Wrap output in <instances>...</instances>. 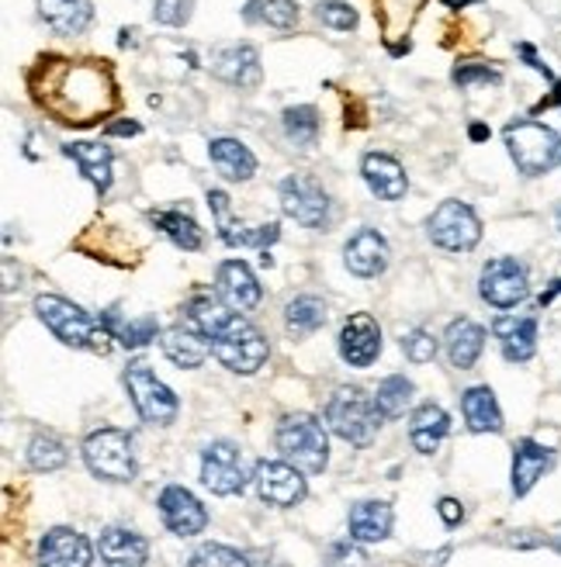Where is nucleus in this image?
Listing matches in <instances>:
<instances>
[{"label":"nucleus","instance_id":"nucleus-1","mask_svg":"<svg viewBox=\"0 0 561 567\" xmlns=\"http://www.w3.org/2000/svg\"><path fill=\"white\" fill-rule=\"evenodd\" d=\"M45 87L39 101L67 125H91L98 115L115 107V83L104 66H73L67 60H42Z\"/></svg>","mask_w":561,"mask_h":567},{"label":"nucleus","instance_id":"nucleus-2","mask_svg":"<svg viewBox=\"0 0 561 567\" xmlns=\"http://www.w3.org/2000/svg\"><path fill=\"white\" fill-rule=\"evenodd\" d=\"M35 311L39 319L49 326V332L55 339H63L67 347H76V350H91V353H108L111 350V339L115 332L108 329V322L88 316L80 305L60 298V295H42L35 298Z\"/></svg>","mask_w":561,"mask_h":567},{"label":"nucleus","instance_id":"nucleus-3","mask_svg":"<svg viewBox=\"0 0 561 567\" xmlns=\"http://www.w3.org/2000/svg\"><path fill=\"white\" fill-rule=\"evenodd\" d=\"M277 450H280V457L295 464L302 474H323V467L329 461V440H326L323 422L305 412L280 419Z\"/></svg>","mask_w":561,"mask_h":567},{"label":"nucleus","instance_id":"nucleus-4","mask_svg":"<svg viewBox=\"0 0 561 567\" xmlns=\"http://www.w3.org/2000/svg\"><path fill=\"white\" fill-rule=\"evenodd\" d=\"M326 422L350 446H368L381 425V412L360 388H340L326 405Z\"/></svg>","mask_w":561,"mask_h":567},{"label":"nucleus","instance_id":"nucleus-5","mask_svg":"<svg viewBox=\"0 0 561 567\" xmlns=\"http://www.w3.org/2000/svg\"><path fill=\"white\" fill-rule=\"evenodd\" d=\"M507 146L520 174L541 177L561 159V135L541 122H513L507 125Z\"/></svg>","mask_w":561,"mask_h":567},{"label":"nucleus","instance_id":"nucleus-6","mask_svg":"<svg viewBox=\"0 0 561 567\" xmlns=\"http://www.w3.org/2000/svg\"><path fill=\"white\" fill-rule=\"evenodd\" d=\"M125 388H129V399H132L135 412L143 415V422H150V425H171L177 419V409H181L177 394L150 371V363H143V360L129 363Z\"/></svg>","mask_w":561,"mask_h":567},{"label":"nucleus","instance_id":"nucleus-7","mask_svg":"<svg viewBox=\"0 0 561 567\" xmlns=\"http://www.w3.org/2000/svg\"><path fill=\"white\" fill-rule=\"evenodd\" d=\"M83 461H88L91 474L104 481H132L135 477V453H132V436L122 430H98L83 440Z\"/></svg>","mask_w":561,"mask_h":567},{"label":"nucleus","instance_id":"nucleus-8","mask_svg":"<svg viewBox=\"0 0 561 567\" xmlns=\"http://www.w3.org/2000/svg\"><path fill=\"white\" fill-rule=\"evenodd\" d=\"M212 357L222 367H230L233 374H254L267 360V339L261 336V329H254L246 319H239L230 332L212 339Z\"/></svg>","mask_w":561,"mask_h":567},{"label":"nucleus","instance_id":"nucleus-9","mask_svg":"<svg viewBox=\"0 0 561 567\" xmlns=\"http://www.w3.org/2000/svg\"><path fill=\"white\" fill-rule=\"evenodd\" d=\"M427 233L447 252H468V249L479 246V239H482V221L465 202H443L430 215Z\"/></svg>","mask_w":561,"mask_h":567},{"label":"nucleus","instance_id":"nucleus-10","mask_svg":"<svg viewBox=\"0 0 561 567\" xmlns=\"http://www.w3.org/2000/svg\"><path fill=\"white\" fill-rule=\"evenodd\" d=\"M280 208L305 229H323L329 221V194L305 174H292L280 181Z\"/></svg>","mask_w":561,"mask_h":567},{"label":"nucleus","instance_id":"nucleus-11","mask_svg":"<svg viewBox=\"0 0 561 567\" xmlns=\"http://www.w3.org/2000/svg\"><path fill=\"white\" fill-rule=\"evenodd\" d=\"M479 291L492 308H517L530 295L527 267L513 257H496L482 267Z\"/></svg>","mask_w":561,"mask_h":567},{"label":"nucleus","instance_id":"nucleus-12","mask_svg":"<svg viewBox=\"0 0 561 567\" xmlns=\"http://www.w3.org/2000/svg\"><path fill=\"white\" fill-rule=\"evenodd\" d=\"M202 481L212 495H239L246 488V467H243V453L218 440L202 453Z\"/></svg>","mask_w":561,"mask_h":567},{"label":"nucleus","instance_id":"nucleus-13","mask_svg":"<svg viewBox=\"0 0 561 567\" xmlns=\"http://www.w3.org/2000/svg\"><path fill=\"white\" fill-rule=\"evenodd\" d=\"M254 481H257V492L267 505L292 508L305 498V477L288 461H261Z\"/></svg>","mask_w":561,"mask_h":567},{"label":"nucleus","instance_id":"nucleus-14","mask_svg":"<svg viewBox=\"0 0 561 567\" xmlns=\"http://www.w3.org/2000/svg\"><path fill=\"white\" fill-rule=\"evenodd\" d=\"M208 205H212V212H215L218 236H222V243H226V246H254V249H267V246L277 243V236H280L277 221H267V225H243V221H233L226 190H208Z\"/></svg>","mask_w":561,"mask_h":567},{"label":"nucleus","instance_id":"nucleus-15","mask_svg":"<svg viewBox=\"0 0 561 567\" xmlns=\"http://www.w3.org/2000/svg\"><path fill=\"white\" fill-rule=\"evenodd\" d=\"M212 73L218 80L233 83L239 91H254L264 70H261V52L246 42H236V45H222L212 52Z\"/></svg>","mask_w":561,"mask_h":567},{"label":"nucleus","instance_id":"nucleus-16","mask_svg":"<svg viewBox=\"0 0 561 567\" xmlns=\"http://www.w3.org/2000/svg\"><path fill=\"white\" fill-rule=\"evenodd\" d=\"M160 516H163L166 529H171L174 536H194V533H202L208 526L205 505L194 498L187 488H181V485L163 488V495H160Z\"/></svg>","mask_w":561,"mask_h":567},{"label":"nucleus","instance_id":"nucleus-17","mask_svg":"<svg viewBox=\"0 0 561 567\" xmlns=\"http://www.w3.org/2000/svg\"><path fill=\"white\" fill-rule=\"evenodd\" d=\"M378 353H381V329L368 311H357L340 329V357L350 367H371Z\"/></svg>","mask_w":561,"mask_h":567},{"label":"nucleus","instance_id":"nucleus-18","mask_svg":"<svg viewBox=\"0 0 561 567\" xmlns=\"http://www.w3.org/2000/svg\"><path fill=\"white\" fill-rule=\"evenodd\" d=\"M215 288H218L222 301H226L230 308H236V311L257 308L261 298H264L254 270H249L243 260H226V264H222L218 274H215Z\"/></svg>","mask_w":561,"mask_h":567},{"label":"nucleus","instance_id":"nucleus-19","mask_svg":"<svg viewBox=\"0 0 561 567\" xmlns=\"http://www.w3.org/2000/svg\"><path fill=\"white\" fill-rule=\"evenodd\" d=\"M42 567H91V544L76 529L55 526L42 536L39 544Z\"/></svg>","mask_w":561,"mask_h":567},{"label":"nucleus","instance_id":"nucleus-20","mask_svg":"<svg viewBox=\"0 0 561 567\" xmlns=\"http://www.w3.org/2000/svg\"><path fill=\"white\" fill-rule=\"evenodd\" d=\"M492 332L510 363H527L538 350V319L534 316H499Z\"/></svg>","mask_w":561,"mask_h":567},{"label":"nucleus","instance_id":"nucleus-21","mask_svg":"<svg viewBox=\"0 0 561 567\" xmlns=\"http://www.w3.org/2000/svg\"><path fill=\"white\" fill-rule=\"evenodd\" d=\"M360 174H364V184H368L371 194L381 197V202H399V197L406 194V187H409L402 163L385 156V153H368V156H364Z\"/></svg>","mask_w":561,"mask_h":567},{"label":"nucleus","instance_id":"nucleus-22","mask_svg":"<svg viewBox=\"0 0 561 567\" xmlns=\"http://www.w3.org/2000/svg\"><path fill=\"white\" fill-rule=\"evenodd\" d=\"M98 550H101L104 567H146L150 560V544L143 536L132 529H119V526L101 533Z\"/></svg>","mask_w":561,"mask_h":567},{"label":"nucleus","instance_id":"nucleus-23","mask_svg":"<svg viewBox=\"0 0 561 567\" xmlns=\"http://www.w3.org/2000/svg\"><path fill=\"white\" fill-rule=\"evenodd\" d=\"M344 264L357 277H378L388 267V243L375 229H360L344 246Z\"/></svg>","mask_w":561,"mask_h":567},{"label":"nucleus","instance_id":"nucleus-24","mask_svg":"<svg viewBox=\"0 0 561 567\" xmlns=\"http://www.w3.org/2000/svg\"><path fill=\"white\" fill-rule=\"evenodd\" d=\"M554 464V453L534 440H520L513 450V495H527Z\"/></svg>","mask_w":561,"mask_h":567},{"label":"nucleus","instance_id":"nucleus-25","mask_svg":"<svg viewBox=\"0 0 561 567\" xmlns=\"http://www.w3.org/2000/svg\"><path fill=\"white\" fill-rule=\"evenodd\" d=\"M42 21L60 35H83L94 18L91 0H39Z\"/></svg>","mask_w":561,"mask_h":567},{"label":"nucleus","instance_id":"nucleus-26","mask_svg":"<svg viewBox=\"0 0 561 567\" xmlns=\"http://www.w3.org/2000/svg\"><path fill=\"white\" fill-rule=\"evenodd\" d=\"M163 353L166 360H174L184 371H194V367H202L212 353V343L198 332V329H184V326H174L163 332Z\"/></svg>","mask_w":561,"mask_h":567},{"label":"nucleus","instance_id":"nucleus-27","mask_svg":"<svg viewBox=\"0 0 561 567\" xmlns=\"http://www.w3.org/2000/svg\"><path fill=\"white\" fill-rule=\"evenodd\" d=\"M354 544H378L391 533V505L388 502H357L347 516Z\"/></svg>","mask_w":561,"mask_h":567},{"label":"nucleus","instance_id":"nucleus-28","mask_svg":"<svg viewBox=\"0 0 561 567\" xmlns=\"http://www.w3.org/2000/svg\"><path fill=\"white\" fill-rule=\"evenodd\" d=\"M208 156L226 181H249L257 174V156L249 153L239 138H212Z\"/></svg>","mask_w":561,"mask_h":567},{"label":"nucleus","instance_id":"nucleus-29","mask_svg":"<svg viewBox=\"0 0 561 567\" xmlns=\"http://www.w3.org/2000/svg\"><path fill=\"white\" fill-rule=\"evenodd\" d=\"M447 357H451V363L458 367V371H468V367H475V360L482 357V347H486V329L475 326L471 319H458L447 326Z\"/></svg>","mask_w":561,"mask_h":567},{"label":"nucleus","instance_id":"nucleus-30","mask_svg":"<svg viewBox=\"0 0 561 567\" xmlns=\"http://www.w3.org/2000/svg\"><path fill=\"white\" fill-rule=\"evenodd\" d=\"M187 319H191V326L198 329V332L208 339V343H212V339H218L222 332H230L243 316H239L236 308H230V305H222V301L202 295V298H194V301L187 305Z\"/></svg>","mask_w":561,"mask_h":567},{"label":"nucleus","instance_id":"nucleus-31","mask_svg":"<svg viewBox=\"0 0 561 567\" xmlns=\"http://www.w3.org/2000/svg\"><path fill=\"white\" fill-rule=\"evenodd\" d=\"M447 430H451V419H447V412L434 402L419 405L409 419V440L419 453H437Z\"/></svg>","mask_w":561,"mask_h":567},{"label":"nucleus","instance_id":"nucleus-32","mask_svg":"<svg viewBox=\"0 0 561 567\" xmlns=\"http://www.w3.org/2000/svg\"><path fill=\"white\" fill-rule=\"evenodd\" d=\"M461 412L471 433H499L502 430V412L496 405L492 388H468L461 394Z\"/></svg>","mask_w":561,"mask_h":567},{"label":"nucleus","instance_id":"nucleus-33","mask_svg":"<svg viewBox=\"0 0 561 567\" xmlns=\"http://www.w3.org/2000/svg\"><path fill=\"white\" fill-rule=\"evenodd\" d=\"M63 153L70 159H76L83 177L98 187V194H108V187H111V150L108 146H101V142H70V146H63Z\"/></svg>","mask_w":561,"mask_h":567},{"label":"nucleus","instance_id":"nucleus-34","mask_svg":"<svg viewBox=\"0 0 561 567\" xmlns=\"http://www.w3.org/2000/svg\"><path fill=\"white\" fill-rule=\"evenodd\" d=\"M153 225L181 249H202V229L198 221L184 212H153Z\"/></svg>","mask_w":561,"mask_h":567},{"label":"nucleus","instance_id":"nucleus-35","mask_svg":"<svg viewBox=\"0 0 561 567\" xmlns=\"http://www.w3.org/2000/svg\"><path fill=\"white\" fill-rule=\"evenodd\" d=\"M243 18L246 21H264L271 28L288 32V28H295V21H298V4H295V0H249Z\"/></svg>","mask_w":561,"mask_h":567},{"label":"nucleus","instance_id":"nucleus-36","mask_svg":"<svg viewBox=\"0 0 561 567\" xmlns=\"http://www.w3.org/2000/svg\"><path fill=\"white\" fill-rule=\"evenodd\" d=\"M412 391H416L412 381H406L402 374L385 378L378 384V391H375V405H378L381 419H399L409 409V402H412Z\"/></svg>","mask_w":561,"mask_h":567},{"label":"nucleus","instance_id":"nucleus-37","mask_svg":"<svg viewBox=\"0 0 561 567\" xmlns=\"http://www.w3.org/2000/svg\"><path fill=\"white\" fill-rule=\"evenodd\" d=\"M285 322L292 332H316L319 326H326V301L313 298V295H302V298L288 301Z\"/></svg>","mask_w":561,"mask_h":567},{"label":"nucleus","instance_id":"nucleus-38","mask_svg":"<svg viewBox=\"0 0 561 567\" xmlns=\"http://www.w3.org/2000/svg\"><path fill=\"white\" fill-rule=\"evenodd\" d=\"M280 125H285V135L295 142V146H313L319 135V111L313 104L288 107L285 115H280Z\"/></svg>","mask_w":561,"mask_h":567},{"label":"nucleus","instance_id":"nucleus-39","mask_svg":"<svg viewBox=\"0 0 561 567\" xmlns=\"http://www.w3.org/2000/svg\"><path fill=\"white\" fill-rule=\"evenodd\" d=\"M104 322H108L111 332H115L119 343L129 347V350L146 347L150 339H156V332H160L156 319H150V316H143V319H129V322H122L119 316H104Z\"/></svg>","mask_w":561,"mask_h":567},{"label":"nucleus","instance_id":"nucleus-40","mask_svg":"<svg viewBox=\"0 0 561 567\" xmlns=\"http://www.w3.org/2000/svg\"><path fill=\"white\" fill-rule=\"evenodd\" d=\"M28 464H32L35 471H60L67 464V450L60 440L52 436H35L32 446H28Z\"/></svg>","mask_w":561,"mask_h":567},{"label":"nucleus","instance_id":"nucleus-41","mask_svg":"<svg viewBox=\"0 0 561 567\" xmlns=\"http://www.w3.org/2000/svg\"><path fill=\"white\" fill-rule=\"evenodd\" d=\"M187 567H249L246 557L233 547H222V544H205L191 554Z\"/></svg>","mask_w":561,"mask_h":567},{"label":"nucleus","instance_id":"nucleus-42","mask_svg":"<svg viewBox=\"0 0 561 567\" xmlns=\"http://www.w3.org/2000/svg\"><path fill=\"white\" fill-rule=\"evenodd\" d=\"M316 14L326 28H333V32H350L357 24V11L350 4H344V0H326V4H319Z\"/></svg>","mask_w":561,"mask_h":567},{"label":"nucleus","instance_id":"nucleus-43","mask_svg":"<svg viewBox=\"0 0 561 567\" xmlns=\"http://www.w3.org/2000/svg\"><path fill=\"white\" fill-rule=\"evenodd\" d=\"M402 350L412 363H430L437 357V339L427 332V329H412L406 339H402Z\"/></svg>","mask_w":561,"mask_h":567},{"label":"nucleus","instance_id":"nucleus-44","mask_svg":"<svg viewBox=\"0 0 561 567\" xmlns=\"http://www.w3.org/2000/svg\"><path fill=\"white\" fill-rule=\"evenodd\" d=\"M153 18L166 28H181L191 21V0H156Z\"/></svg>","mask_w":561,"mask_h":567},{"label":"nucleus","instance_id":"nucleus-45","mask_svg":"<svg viewBox=\"0 0 561 567\" xmlns=\"http://www.w3.org/2000/svg\"><path fill=\"white\" fill-rule=\"evenodd\" d=\"M502 73L486 63H458L455 66V83L458 87H471V83H499Z\"/></svg>","mask_w":561,"mask_h":567},{"label":"nucleus","instance_id":"nucleus-46","mask_svg":"<svg viewBox=\"0 0 561 567\" xmlns=\"http://www.w3.org/2000/svg\"><path fill=\"white\" fill-rule=\"evenodd\" d=\"M326 567H368V557H364L360 547H354V544L347 540V544H336V547L329 550Z\"/></svg>","mask_w":561,"mask_h":567},{"label":"nucleus","instance_id":"nucleus-47","mask_svg":"<svg viewBox=\"0 0 561 567\" xmlns=\"http://www.w3.org/2000/svg\"><path fill=\"white\" fill-rule=\"evenodd\" d=\"M437 513H440V519H443L447 526H458V523L465 519V508H461V502H455V498H440Z\"/></svg>","mask_w":561,"mask_h":567},{"label":"nucleus","instance_id":"nucleus-48","mask_svg":"<svg viewBox=\"0 0 561 567\" xmlns=\"http://www.w3.org/2000/svg\"><path fill=\"white\" fill-rule=\"evenodd\" d=\"M104 132L108 135H139L143 128H139V122H115V125H108Z\"/></svg>","mask_w":561,"mask_h":567},{"label":"nucleus","instance_id":"nucleus-49","mask_svg":"<svg viewBox=\"0 0 561 567\" xmlns=\"http://www.w3.org/2000/svg\"><path fill=\"white\" fill-rule=\"evenodd\" d=\"M554 295H561V277H558V280H551V288L541 295V305H551V301H554Z\"/></svg>","mask_w":561,"mask_h":567},{"label":"nucleus","instance_id":"nucleus-50","mask_svg":"<svg viewBox=\"0 0 561 567\" xmlns=\"http://www.w3.org/2000/svg\"><path fill=\"white\" fill-rule=\"evenodd\" d=\"M471 138H475V142L489 138V128H486V125H471Z\"/></svg>","mask_w":561,"mask_h":567},{"label":"nucleus","instance_id":"nucleus-51","mask_svg":"<svg viewBox=\"0 0 561 567\" xmlns=\"http://www.w3.org/2000/svg\"><path fill=\"white\" fill-rule=\"evenodd\" d=\"M551 104H561V83H554V94H551L541 107H551Z\"/></svg>","mask_w":561,"mask_h":567},{"label":"nucleus","instance_id":"nucleus-52","mask_svg":"<svg viewBox=\"0 0 561 567\" xmlns=\"http://www.w3.org/2000/svg\"><path fill=\"white\" fill-rule=\"evenodd\" d=\"M548 544H551V547H554V550L561 554V526H558V529H554V533L548 536Z\"/></svg>","mask_w":561,"mask_h":567},{"label":"nucleus","instance_id":"nucleus-53","mask_svg":"<svg viewBox=\"0 0 561 567\" xmlns=\"http://www.w3.org/2000/svg\"><path fill=\"white\" fill-rule=\"evenodd\" d=\"M554 218H558V233H561V205L554 208Z\"/></svg>","mask_w":561,"mask_h":567}]
</instances>
